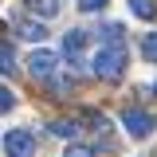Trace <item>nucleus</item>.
<instances>
[{"label":"nucleus","mask_w":157,"mask_h":157,"mask_svg":"<svg viewBox=\"0 0 157 157\" xmlns=\"http://www.w3.org/2000/svg\"><path fill=\"white\" fill-rule=\"evenodd\" d=\"M122 71H126V47L122 43H106L94 55V75L106 78V82H114V78H122Z\"/></svg>","instance_id":"f257e3e1"},{"label":"nucleus","mask_w":157,"mask_h":157,"mask_svg":"<svg viewBox=\"0 0 157 157\" xmlns=\"http://www.w3.org/2000/svg\"><path fill=\"white\" fill-rule=\"evenodd\" d=\"M4 153L8 157H36V137L28 130H8L4 134Z\"/></svg>","instance_id":"f03ea898"},{"label":"nucleus","mask_w":157,"mask_h":157,"mask_svg":"<svg viewBox=\"0 0 157 157\" xmlns=\"http://www.w3.org/2000/svg\"><path fill=\"white\" fill-rule=\"evenodd\" d=\"M122 122H126V130H130V137H149L153 134V114H145V110H137V106H130L126 114H122Z\"/></svg>","instance_id":"7ed1b4c3"},{"label":"nucleus","mask_w":157,"mask_h":157,"mask_svg":"<svg viewBox=\"0 0 157 157\" xmlns=\"http://www.w3.org/2000/svg\"><path fill=\"white\" fill-rule=\"evenodd\" d=\"M28 71H32V78H51V75L59 71V59L51 55V51H43V47H39V51L28 55Z\"/></svg>","instance_id":"20e7f679"},{"label":"nucleus","mask_w":157,"mask_h":157,"mask_svg":"<svg viewBox=\"0 0 157 157\" xmlns=\"http://www.w3.org/2000/svg\"><path fill=\"white\" fill-rule=\"evenodd\" d=\"M86 43H90V32H82V28L67 32L63 36V55H67V63H78V55L86 51Z\"/></svg>","instance_id":"39448f33"},{"label":"nucleus","mask_w":157,"mask_h":157,"mask_svg":"<svg viewBox=\"0 0 157 157\" xmlns=\"http://www.w3.org/2000/svg\"><path fill=\"white\" fill-rule=\"evenodd\" d=\"M20 36L32 39V43H39V39H47V28H43L39 20H20Z\"/></svg>","instance_id":"423d86ee"},{"label":"nucleus","mask_w":157,"mask_h":157,"mask_svg":"<svg viewBox=\"0 0 157 157\" xmlns=\"http://www.w3.org/2000/svg\"><path fill=\"white\" fill-rule=\"evenodd\" d=\"M12 71H16V51H12V43L0 39V75H12Z\"/></svg>","instance_id":"0eeeda50"},{"label":"nucleus","mask_w":157,"mask_h":157,"mask_svg":"<svg viewBox=\"0 0 157 157\" xmlns=\"http://www.w3.org/2000/svg\"><path fill=\"white\" fill-rule=\"evenodd\" d=\"M47 130H51L55 137H75V134H78V126L71 122V118H59V122H51Z\"/></svg>","instance_id":"6e6552de"},{"label":"nucleus","mask_w":157,"mask_h":157,"mask_svg":"<svg viewBox=\"0 0 157 157\" xmlns=\"http://www.w3.org/2000/svg\"><path fill=\"white\" fill-rule=\"evenodd\" d=\"M130 12H134V16H141V20H153V16H157L153 0H130Z\"/></svg>","instance_id":"1a4fd4ad"},{"label":"nucleus","mask_w":157,"mask_h":157,"mask_svg":"<svg viewBox=\"0 0 157 157\" xmlns=\"http://www.w3.org/2000/svg\"><path fill=\"white\" fill-rule=\"evenodd\" d=\"M28 8L39 12V16H55V12H59V0H28Z\"/></svg>","instance_id":"9d476101"},{"label":"nucleus","mask_w":157,"mask_h":157,"mask_svg":"<svg viewBox=\"0 0 157 157\" xmlns=\"http://www.w3.org/2000/svg\"><path fill=\"white\" fill-rule=\"evenodd\" d=\"M98 36L106 39V43H122V39H126V28H122V24H106Z\"/></svg>","instance_id":"9b49d317"},{"label":"nucleus","mask_w":157,"mask_h":157,"mask_svg":"<svg viewBox=\"0 0 157 157\" xmlns=\"http://www.w3.org/2000/svg\"><path fill=\"white\" fill-rule=\"evenodd\" d=\"M141 55L149 59V63H157V32H149V36L141 39Z\"/></svg>","instance_id":"f8f14e48"},{"label":"nucleus","mask_w":157,"mask_h":157,"mask_svg":"<svg viewBox=\"0 0 157 157\" xmlns=\"http://www.w3.org/2000/svg\"><path fill=\"white\" fill-rule=\"evenodd\" d=\"M8 110H16V94L0 82V114H8Z\"/></svg>","instance_id":"ddd939ff"},{"label":"nucleus","mask_w":157,"mask_h":157,"mask_svg":"<svg viewBox=\"0 0 157 157\" xmlns=\"http://www.w3.org/2000/svg\"><path fill=\"white\" fill-rule=\"evenodd\" d=\"M63 157H94V149H90V145H78V141H71Z\"/></svg>","instance_id":"4468645a"},{"label":"nucleus","mask_w":157,"mask_h":157,"mask_svg":"<svg viewBox=\"0 0 157 157\" xmlns=\"http://www.w3.org/2000/svg\"><path fill=\"white\" fill-rule=\"evenodd\" d=\"M78 8H82V12H102L106 0H78Z\"/></svg>","instance_id":"2eb2a0df"}]
</instances>
